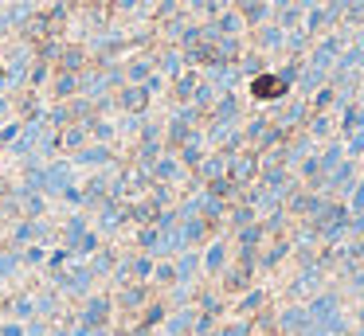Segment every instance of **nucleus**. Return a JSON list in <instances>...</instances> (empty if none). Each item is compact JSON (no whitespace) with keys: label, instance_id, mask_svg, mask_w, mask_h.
I'll return each mask as SVG.
<instances>
[{"label":"nucleus","instance_id":"f257e3e1","mask_svg":"<svg viewBox=\"0 0 364 336\" xmlns=\"http://www.w3.org/2000/svg\"><path fill=\"white\" fill-rule=\"evenodd\" d=\"M282 90H286L282 78H259V83H254V94H259V98H278Z\"/></svg>","mask_w":364,"mask_h":336}]
</instances>
